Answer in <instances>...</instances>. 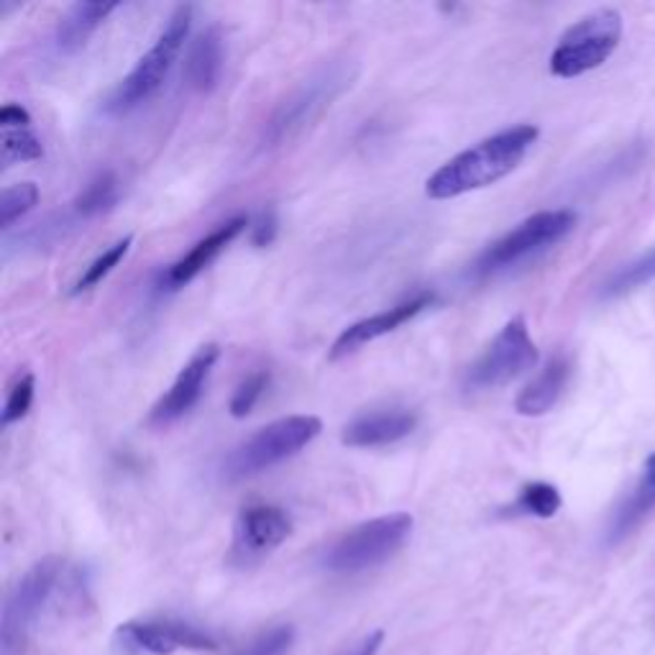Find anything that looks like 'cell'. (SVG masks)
Masks as SVG:
<instances>
[{
    "label": "cell",
    "instance_id": "obj_1",
    "mask_svg": "<svg viewBox=\"0 0 655 655\" xmlns=\"http://www.w3.org/2000/svg\"><path fill=\"white\" fill-rule=\"evenodd\" d=\"M541 136V131L530 123H520L499 134L484 138L472 149L461 151L451 161L430 174L426 182V195L433 200L461 197L466 192L484 190L495 184L520 167L526 154L533 149V144Z\"/></svg>",
    "mask_w": 655,
    "mask_h": 655
},
{
    "label": "cell",
    "instance_id": "obj_2",
    "mask_svg": "<svg viewBox=\"0 0 655 655\" xmlns=\"http://www.w3.org/2000/svg\"><path fill=\"white\" fill-rule=\"evenodd\" d=\"M320 430L323 422L315 415H290V418L269 422L228 453L223 474H226V479L238 482L246 476L269 472L272 466L303 451L307 443H313L320 436Z\"/></svg>",
    "mask_w": 655,
    "mask_h": 655
},
{
    "label": "cell",
    "instance_id": "obj_3",
    "mask_svg": "<svg viewBox=\"0 0 655 655\" xmlns=\"http://www.w3.org/2000/svg\"><path fill=\"white\" fill-rule=\"evenodd\" d=\"M190 26H192V8L180 5L172 15H169L165 31H161L151 49L136 61V67L123 77L118 88L113 90V95L108 98L105 103L108 113L121 115V113L134 111V108L146 103V100H149L154 92L165 84L169 69L174 67L184 42H188Z\"/></svg>",
    "mask_w": 655,
    "mask_h": 655
},
{
    "label": "cell",
    "instance_id": "obj_4",
    "mask_svg": "<svg viewBox=\"0 0 655 655\" xmlns=\"http://www.w3.org/2000/svg\"><path fill=\"white\" fill-rule=\"evenodd\" d=\"M61 574H65V561L57 556H46L36 561V564L21 576L3 607V620H0V653H23L38 618H42L46 605L52 602L54 589L59 587Z\"/></svg>",
    "mask_w": 655,
    "mask_h": 655
},
{
    "label": "cell",
    "instance_id": "obj_5",
    "mask_svg": "<svg viewBox=\"0 0 655 655\" xmlns=\"http://www.w3.org/2000/svg\"><path fill=\"white\" fill-rule=\"evenodd\" d=\"M413 515L395 512L384 518L361 522L349 533L338 538L323 558V566L336 574H359L366 568L382 566L397 551H403L413 533Z\"/></svg>",
    "mask_w": 655,
    "mask_h": 655
},
{
    "label": "cell",
    "instance_id": "obj_6",
    "mask_svg": "<svg viewBox=\"0 0 655 655\" xmlns=\"http://www.w3.org/2000/svg\"><path fill=\"white\" fill-rule=\"evenodd\" d=\"M622 38V15L612 8H602L576 21L564 36L558 38L551 54V72L564 80L587 75L602 67L612 57Z\"/></svg>",
    "mask_w": 655,
    "mask_h": 655
},
{
    "label": "cell",
    "instance_id": "obj_7",
    "mask_svg": "<svg viewBox=\"0 0 655 655\" xmlns=\"http://www.w3.org/2000/svg\"><path fill=\"white\" fill-rule=\"evenodd\" d=\"M576 221H579V215L574 211H566V207L564 211H541L530 215L520 226H515L510 234H505L499 241L484 249L474 264V274H497L502 269H510L520 264V261L535 257V253L551 249V246L564 241L572 234L576 228Z\"/></svg>",
    "mask_w": 655,
    "mask_h": 655
},
{
    "label": "cell",
    "instance_id": "obj_8",
    "mask_svg": "<svg viewBox=\"0 0 655 655\" xmlns=\"http://www.w3.org/2000/svg\"><path fill=\"white\" fill-rule=\"evenodd\" d=\"M346 84H351V69L346 61H330L320 67L318 72L307 77L284 103L276 108V113L269 118L264 128L267 146H276L287 138L297 136L300 131L318 118L326 108L334 103Z\"/></svg>",
    "mask_w": 655,
    "mask_h": 655
},
{
    "label": "cell",
    "instance_id": "obj_9",
    "mask_svg": "<svg viewBox=\"0 0 655 655\" xmlns=\"http://www.w3.org/2000/svg\"><path fill=\"white\" fill-rule=\"evenodd\" d=\"M538 359H541V353H538V346L530 338L528 323L522 315H518V318L505 323V328L487 346V351L468 366L464 384L468 392L505 387V384L530 372L538 364Z\"/></svg>",
    "mask_w": 655,
    "mask_h": 655
},
{
    "label": "cell",
    "instance_id": "obj_10",
    "mask_svg": "<svg viewBox=\"0 0 655 655\" xmlns=\"http://www.w3.org/2000/svg\"><path fill=\"white\" fill-rule=\"evenodd\" d=\"M115 643L126 653L149 655H172L177 651H218L211 635L180 620L123 622L115 630Z\"/></svg>",
    "mask_w": 655,
    "mask_h": 655
},
{
    "label": "cell",
    "instance_id": "obj_11",
    "mask_svg": "<svg viewBox=\"0 0 655 655\" xmlns=\"http://www.w3.org/2000/svg\"><path fill=\"white\" fill-rule=\"evenodd\" d=\"M221 359V346L218 343H205L192 353V359L182 366V372L177 374L157 405L151 407L149 422L151 426H169V422L180 420L188 415L192 407L197 405V399L203 397L205 382L211 376L215 361Z\"/></svg>",
    "mask_w": 655,
    "mask_h": 655
},
{
    "label": "cell",
    "instance_id": "obj_12",
    "mask_svg": "<svg viewBox=\"0 0 655 655\" xmlns=\"http://www.w3.org/2000/svg\"><path fill=\"white\" fill-rule=\"evenodd\" d=\"M292 533V520L282 507L251 505L241 510L234 528V556L261 558L280 549Z\"/></svg>",
    "mask_w": 655,
    "mask_h": 655
},
{
    "label": "cell",
    "instance_id": "obj_13",
    "mask_svg": "<svg viewBox=\"0 0 655 655\" xmlns=\"http://www.w3.org/2000/svg\"><path fill=\"white\" fill-rule=\"evenodd\" d=\"M436 303V292H418V295L407 297L405 303H399L395 307H389V310H382L372 315V318H364L359 323H353L343 330L341 336L336 338V343L330 346V359H343L349 357V353L359 351L361 346L376 341V338L382 336H389L392 330L403 328L405 323H410L413 318H418L422 310H428L430 305Z\"/></svg>",
    "mask_w": 655,
    "mask_h": 655
},
{
    "label": "cell",
    "instance_id": "obj_14",
    "mask_svg": "<svg viewBox=\"0 0 655 655\" xmlns=\"http://www.w3.org/2000/svg\"><path fill=\"white\" fill-rule=\"evenodd\" d=\"M418 428V413L407 407H389V410L366 413L343 428L341 441L351 449H380L405 441Z\"/></svg>",
    "mask_w": 655,
    "mask_h": 655
},
{
    "label": "cell",
    "instance_id": "obj_15",
    "mask_svg": "<svg viewBox=\"0 0 655 655\" xmlns=\"http://www.w3.org/2000/svg\"><path fill=\"white\" fill-rule=\"evenodd\" d=\"M246 226H249V218L246 215H236V218H230L213 230V234H207L205 238H200V241L192 246V249L184 253L182 259H177L172 267L167 269V274L161 276V284H167L169 290H177V287H184V284L195 280V276L213 264L215 259L221 257L223 251L228 249L230 244L236 241L238 236L244 234Z\"/></svg>",
    "mask_w": 655,
    "mask_h": 655
},
{
    "label": "cell",
    "instance_id": "obj_16",
    "mask_svg": "<svg viewBox=\"0 0 655 655\" xmlns=\"http://www.w3.org/2000/svg\"><path fill=\"white\" fill-rule=\"evenodd\" d=\"M568 376H572V361H568L564 353H558V357H553L549 364L543 366V372L520 392L518 399H515V410L526 415V418H541V415L553 410V405L564 395Z\"/></svg>",
    "mask_w": 655,
    "mask_h": 655
},
{
    "label": "cell",
    "instance_id": "obj_17",
    "mask_svg": "<svg viewBox=\"0 0 655 655\" xmlns=\"http://www.w3.org/2000/svg\"><path fill=\"white\" fill-rule=\"evenodd\" d=\"M118 3H75L61 15L54 29V49L61 54L80 52L100 23L111 15Z\"/></svg>",
    "mask_w": 655,
    "mask_h": 655
},
{
    "label": "cell",
    "instance_id": "obj_18",
    "mask_svg": "<svg viewBox=\"0 0 655 655\" xmlns=\"http://www.w3.org/2000/svg\"><path fill=\"white\" fill-rule=\"evenodd\" d=\"M223 67V42L218 29H205L190 46L188 80L195 90L211 92Z\"/></svg>",
    "mask_w": 655,
    "mask_h": 655
},
{
    "label": "cell",
    "instance_id": "obj_19",
    "mask_svg": "<svg viewBox=\"0 0 655 655\" xmlns=\"http://www.w3.org/2000/svg\"><path fill=\"white\" fill-rule=\"evenodd\" d=\"M653 507H655V484L648 479V476H643V479L637 482V487L622 499L618 512H614L612 526H610L612 541L625 538L630 530H633L637 522L653 510Z\"/></svg>",
    "mask_w": 655,
    "mask_h": 655
},
{
    "label": "cell",
    "instance_id": "obj_20",
    "mask_svg": "<svg viewBox=\"0 0 655 655\" xmlns=\"http://www.w3.org/2000/svg\"><path fill=\"white\" fill-rule=\"evenodd\" d=\"M655 280V246L648 249L641 257H635L628 264H622L618 272H614L610 280L602 284V297L612 300V297H622L628 292H635L651 284Z\"/></svg>",
    "mask_w": 655,
    "mask_h": 655
},
{
    "label": "cell",
    "instance_id": "obj_21",
    "mask_svg": "<svg viewBox=\"0 0 655 655\" xmlns=\"http://www.w3.org/2000/svg\"><path fill=\"white\" fill-rule=\"evenodd\" d=\"M118 203V177H115L111 169L100 172L98 177L84 184V190L75 197V213L82 215V218H92V215H100Z\"/></svg>",
    "mask_w": 655,
    "mask_h": 655
},
{
    "label": "cell",
    "instance_id": "obj_22",
    "mask_svg": "<svg viewBox=\"0 0 655 655\" xmlns=\"http://www.w3.org/2000/svg\"><path fill=\"white\" fill-rule=\"evenodd\" d=\"M564 499H561V492L549 482H533L526 484L520 489L518 499H515L512 510L520 515H533V518L549 520L561 510Z\"/></svg>",
    "mask_w": 655,
    "mask_h": 655
},
{
    "label": "cell",
    "instance_id": "obj_23",
    "mask_svg": "<svg viewBox=\"0 0 655 655\" xmlns=\"http://www.w3.org/2000/svg\"><path fill=\"white\" fill-rule=\"evenodd\" d=\"M131 246H134V236H126V238H121V241H115L111 249H105L103 253H100L98 259H92V264L84 269V274L77 280L72 295H80V292H88L95 287V284L103 282L105 276L111 274L123 259H126Z\"/></svg>",
    "mask_w": 655,
    "mask_h": 655
},
{
    "label": "cell",
    "instance_id": "obj_24",
    "mask_svg": "<svg viewBox=\"0 0 655 655\" xmlns=\"http://www.w3.org/2000/svg\"><path fill=\"white\" fill-rule=\"evenodd\" d=\"M36 203H38V188L34 182H21L5 188L3 195H0V226H3V230H8L29 211H34Z\"/></svg>",
    "mask_w": 655,
    "mask_h": 655
},
{
    "label": "cell",
    "instance_id": "obj_25",
    "mask_svg": "<svg viewBox=\"0 0 655 655\" xmlns=\"http://www.w3.org/2000/svg\"><path fill=\"white\" fill-rule=\"evenodd\" d=\"M269 387V372L264 369H259V372H253L246 376V380L238 384V389L234 392V397H230V405L228 410L234 418H246L261 397H264V392Z\"/></svg>",
    "mask_w": 655,
    "mask_h": 655
},
{
    "label": "cell",
    "instance_id": "obj_26",
    "mask_svg": "<svg viewBox=\"0 0 655 655\" xmlns=\"http://www.w3.org/2000/svg\"><path fill=\"white\" fill-rule=\"evenodd\" d=\"M44 157V146L29 128L3 131V165L34 161Z\"/></svg>",
    "mask_w": 655,
    "mask_h": 655
},
{
    "label": "cell",
    "instance_id": "obj_27",
    "mask_svg": "<svg viewBox=\"0 0 655 655\" xmlns=\"http://www.w3.org/2000/svg\"><path fill=\"white\" fill-rule=\"evenodd\" d=\"M34 389H36V380L34 374H21L15 384L8 392L5 407H3V426H13L21 418H26V413L31 410V403H34Z\"/></svg>",
    "mask_w": 655,
    "mask_h": 655
},
{
    "label": "cell",
    "instance_id": "obj_28",
    "mask_svg": "<svg viewBox=\"0 0 655 655\" xmlns=\"http://www.w3.org/2000/svg\"><path fill=\"white\" fill-rule=\"evenodd\" d=\"M292 641H295V630H292L290 625H282V628H274L261 637H257V641H253L251 645H246V648L238 655H282L290 648Z\"/></svg>",
    "mask_w": 655,
    "mask_h": 655
},
{
    "label": "cell",
    "instance_id": "obj_29",
    "mask_svg": "<svg viewBox=\"0 0 655 655\" xmlns=\"http://www.w3.org/2000/svg\"><path fill=\"white\" fill-rule=\"evenodd\" d=\"M276 228H280V221H276L274 207H267V211L257 218V223L251 226L253 246H269V244H272L276 238Z\"/></svg>",
    "mask_w": 655,
    "mask_h": 655
},
{
    "label": "cell",
    "instance_id": "obj_30",
    "mask_svg": "<svg viewBox=\"0 0 655 655\" xmlns=\"http://www.w3.org/2000/svg\"><path fill=\"white\" fill-rule=\"evenodd\" d=\"M0 126H3V131L29 128L31 126V115L23 105L8 103V105H3V111H0Z\"/></svg>",
    "mask_w": 655,
    "mask_h": 655
},
{
    "label": "cell",
    "instance_id": "obj_31",
    "mask_svg": "<svg viewBox=\"0 0 655 655\" xmlns=\"http://www.w3.org/2000/svg\"><path fill=\"white\" fill-rule=\"evenodd\" d=\"M382 643H384V633H382V630H376V633L366 635L364 641L353 645V648L349 653H343V655H376L382 648Z\"/></svg>",
    "mask_w": 655,
    "mask_h": 655
},
{
    "label": "cell",
    "instance_id": "obj_32",
    "mask_svg": "<svg viewBox=\"0 0 655 655\" xmlns=\"http://www.w3.org/2000/svg\"><path fill=\"white\" fill-rule=\"evenodd\" d=\"M643 476H648V479L655 484V453H651L648 461H645V472Z\"/></svg>",
    "mask_w": 655,
    "mask_h": 655
}]
</instances>
